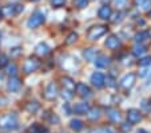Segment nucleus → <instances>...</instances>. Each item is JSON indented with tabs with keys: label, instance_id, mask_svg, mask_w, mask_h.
<instances>
[{
	"label": "nucleus",
	"instance_id": "f257e3e1",
	"mask_svg": "<svg viewBox=\"0 0 151 133\" xmlns=\"http://www.w3.org/2000/svg\"><path fill=\"white\" fill-rule=\"evenodd\" d=\"M17 126V116L15 113H7L0 116V129L14 130Z\"/></svg>",
	"mask_w": 151,
	"mask_h": 133
},
{
	"label": "nucleus",
	"instance_id": "f03ea898",
	"mask_svg": "<svg viewBox=\"0 0 151 133\" xmlns=\"http://www.w3.org/2000/svg\"><path fill=\"white\" fill-rule=\"evenodd\" d=\"M106 32H107V27L106 26H94L88 30L87 38H88L90 41H96L100 36H103Z\"/></svg>",
	"mask_w": 151,
	"mask_h": 133
},
{
	"label": "nucleus",
	"instance_id": "7ed1b4c3",
	"mask_svg": "<svg viewBox=\"0 0 151 133\" xmlns=\"http://www.w3.org/2000/svg\"><path fill=\"white\" fill-rule=\"evenodd\" d=\"M43 22H44V14L36 11V12H34V14L31 15V17L28 19L27 26H28L29 28H36V27H39Z\"/></svg>",
	"mask_w": 151,
	"mask_h": 133
},
{
	"label": "nucleus",
	"instance_id": "20e7f679",
	"mask_svg": "<svg viewBox=\"0 0 151 133\" xmlns=\"http://www.w3.org/2000/svg\"><path fill=\"white\" fill-rule=\"evenodd\" d=\"M135 79H137V75H135L134 73H128V74H126L124 77L120 79L119 85L123 90H130L135 85Z\"/></svg>",
	"mask_w": 151,
	"mask_h": 133
},
{
	"label": "nucleus",
	"instance_id": "39448f33",
	"mask_svg": "<svg viewBox=\"0 0 151 133\" xmlns=\"http://www.w3.org/2000/svg\"><path fill=\"white\" fill-rule=\"evenodd\" d=\"M39 67H40V62L37 61L36 58H28L26 62H24L23 70H24V73L29 74V73L36 71V70L39 69Z\"/></svg>",
	"mask_w": 151,
	"mask_h": 133
},
{
	"label": "nucleus",
	"instance_id": "423d86ee",
	"mask_svg": "<svg viewBox=\"0 0 151 133\" xmlns=\"http://www.w3.org/2000/svg\"><path fill=\"white\" fill-rule=\"evenodd\" d=\"M75 90H76L78 96L82 97V98H88V97H91V94H92L91 89H90L86 84H82V82H79V84L75 86Z\"/></svg>",
	"mask_w": 151,
	"mask_h": 133
},
{
	"label": "nucleus",
	"instance_id": "0eeeda50",
	"mask_svg": "<svg viewBox=\"0 0 151 133\" xmlns=\"http://www.w3.org/2000/svg\"><path fill=\"white\" fill-rule=\"evenodd\" d=\"M127 120L130 124H138L142 121V113L138 109H128L127 110Z\"/></svg>",
	"mask_w": 151,
	"mask_h": 133
},
{
	"label": "nucleus",
	"instance_id": "6e6552de",
	"mask_svg": "<svg viewBox=\"0 0 151 133\" xmlns=\"http://www.w3.org/2000/svg\"><path fill=\"white\" fill-rule=\"evenodd\" d=\"M134 39L138 44H143V46H146L147 43L151 42V34L148 31H140L135 35Z\"/></svg>",
	"mask_w": 151,
	"mask_h": 133
},
{
	"label": "nucleus",
	"instance_id": "1a4fd4ad",
	"mask_svg": "<svg viewBox=\"0 0 151 133\" xmlns=\"http://www.w3.org/2000/svg\"><path fill=\"white\" fill-rule=\"evenodd\" d=\"M56 96H58L56 85H55L54 82H50V84L46 86V89H44V97H46L47 100H55Z\"/></svg>",
	"mask_w": 151,
	"mask_h": 133
},
{
	"label": "nucleus",
	"instance_id": "9d476101",
	"mask_svg": "<svg viewBox=\"0 0 151 133\" xmlns=\"http://www.w3.org/2000/svg\"><path fill=\"white\" fill-rule=\"evenodd\" d=\"M104 81H106V77L99 71H95L94 74L91 75V82L95 87H102L104 85Z\"/></svg>",
	"mask_w": 151,
	"mask_h": 133
},
{
	"label": "nucleus",
	"instance_id": "9b49d317",
	"mask_svg": "<svg viewBox=\"0 0 151 133\" xmlns=\"http://www.w3.org/2000/svg\"><path fill=\"white\" fill-rule=\"evenodd\" d=\"M106 47L110 50H116L120 47V41H119V38L115 36V35H111V36L107 38V41H106Z\"/></svg>",
	"mask_w": 151,
	"mask_h": 133
},
{
	"label": "nucleus",
	"instance_id": "f8f14e48",
	"mask_svg": "<svg viewBox=\"0 0 151 133\" xmlns=\"http://www.w3.org/2000/svg\"><path fill=\"white\" fill-rule=\"evenodd\" d=\"M94 61H95V66L99 67V69H104V67H107L110 65V58L107 55H99Z\"/></svg>",
	"mask_w": 151,
	"mask_h": 133
},
{
	"label": "nucleus",
	"instance_id": "ddd939ff",
	"mask_svg": "<svg viewBox=\"0 0 151 133\" xmlns=\"http://www.w3.org/2000/svg\"><path fill=\"white\" fill-rule=\"evenodd\" d=\"M20 86H22L20 79L16 78V77H11L8 81V85H7V89H8L9 92H17V90L20 89Z\"/></svg>",
	"mask_w": 151,
	"mask_h": 133
},
{
	"label": "nucleus",
	"instance_id": "4468645a",
	"mask_svg": "<svg viewBox=\"0 0 151 133\" xmlns=\"http://www.w3.org/2000/svg\"><path fill=\"white\" fill-rule=\"evenodd\" d=\"M111 8H110L109 6H102L99 8V11H98V16L100 17V19H103V20H107V19H110V16H111Z\"/></svg>",
	"mask_w": 151,
	"mask_h": 133
},
{
	"label": "nucleus",
	"instance_id": "2eb2a0df",
	"mask_svg": "<svg viewBox=\"0 0 151 133\" xmlns=\"http://www.w3.org/2000/svg\"><path fill=\"white\" fill-rule=\"evenodd\" d=\"M88 109H90V106H88V104H86V102H79V104H76L74 106V112L76 113V114H87Z\"/></svg>",
	"mask_w": 151,
	"mask_h": 133
},
{
	"label": "nucleus",
	"instance_id": "dca6fc26",
	"mask_svg": "<svg viewBox=\"0 0 151 133\" xmlns=\"http://www.w3.org/2000/svg\"><path fill=\"white\" fill-rule=\"evenodd\" d=\"M62 84H63V89H67L70 92H75V82L72 81L70 77H63L62 78Z\"/></svg>",
	"mask_w": 151,
	"mask_h": 133
},
{
	"label": "nucleus",
	"instance_id": "f3484780",
	"mask_svg": "<svg viewBox=\"0 0 151 133\" xmlns=\"http://www.w3.org/2000/svg\"><path fill=\"white\" fill-rule=\"evenodd\" d=\"M35 52H36L37 55H40V57H46L50 52V47L47 46L46 43H39L35 47Z\"/></svg>",
	"mask_w": 151,
	"mask_h": 133
},
{
	"label": "nucleus",
	"instance_id": "a211bd4d",
	"mask_svg": "<svg viewBox=\"0 0 151 133\" xmlns=\"http://www.w3.org/2000/svg\"><path fill=\"white\" fill-rule=\"evenodd\" d=\"M107 116H109V118L111 120L112 122L120 121V113H119V110H116V109H109L107 110Z\"/></svg>",
	"mask_w": 151,
	"mask_h": 133
},
{
	"label": "nucleus",
	"instance_id": "6ab92c4d",
	"mask_svg": "<svg viewBox=\"0 0 151 133\" xmlns=\"http://www.w3.org/2000/svg\"><path fill=\"white\" fill-rule=\"evenodd\" d=\"M100 116V110L98 108H90L88 112H87V117L90 120H98Z\"/></svg>",
	"mask_w": 151,
	"mask_h": 133
},
{
	"label": "nucleus",
	"instance_id": "aec40b11",
	"mask_svg": "<svg viewBox=\"0 0 151 133\" xmlns=\"http://www.w3.org/2000/svg\"><path fill=\"white\" fill-rule=\"evenodd\" d=\"M83 55H84V58L87 59V61H94V59L96 58V50L95 49H87V50H84Z\"/></svg>",
	"mask_w": 151,
	"mask_h": 133
},
{
	"label": "nucleus",
	"instance_id": "412c9836",
	"mask_svg": "<svg viewBox=\"0 0 151 133\" xmlns=\"http://www.w3.org/2000/svg\"><path fill=\"white\" fill-rule=\"evenodd\" d=\"M146 52V46H143V44H138L132 49V54L135 55V57H142L143 54Z\"/></svg>",
	"mask_w": 151,
	"mask_h": 133
},
{
	"label": "nucleus",
	"instance_id": "4be33fe9",
	"mask_svg": "<svg viewBox=\"0 0 151 133\" xmlns=\"http://www.w3.org/2000/svg\"><path fill=\"white\" fill-rule=\"evenodd\" d=\"M70 128H71L72 130H75V132H79V130L83 129V122L80 121V120H72V121L70 122Z\"/></svg>",
	"mask_w": 151,
	"mask_h": 133
},
{
	"label": "nucleus",
	"instance_id": "5701e85b",
	"mask_svg": "<svg viewBox=\"0 0 151 133\" xmlns=\"http://www.w3.org/2000/svg\"><path fill=\"white\" fill-rule=\"evenodd\" d=\"M6 73L8 75H11V77H15L16 75V73H17V67H16V65L15 63H7V66H6Z\"/></svg>",
	"mask_w": 151,
	"mask_h": 133
},
{
	"label": "nucleus",
	"instance_id": "b1692460",
	"mask_svg": "<svg viewBox=\"0 0 151 133\" xmlns=\"http://www.w3.org/2000/svg\"><path fill=\"white\" fill-rule=\"evenodd\" d=\"M28 132L29 133H48V130H47L46 128H43V126H40V125L35 124V125H32V126L29 128Z\"/></svg>",
	"mask_w": 151,
	"mask_h": 133
},
{
	"label": "nucleus",
	"instance_id": "393cba45",
	"mask_svg": "<svg viewBox=\"0 0 151 133\" xmlns=\"http://www.w3.org/2000/svg\"><path fill=\"white\" fill-rule=\"evenodd\" d=\"M26 109L28 110L29 113H35L39 109V104H36V102H29V104L26 105Z\"/></svg>",
	"mask_w": 151,
	"mask_h": 133
},
{
	"label": "nucleus",
	"instance_id": "a878e982",
	"mask_svg": "<svg viewBox=\"0 0 151 133\" xmlns=\"http://www.w3.org/2000/svg\"><path fill=\"white\" fill-rule=\"evenodd\" d=\"M78 41V34L76 32H71V34L67 36V41H66V44H72Z\"/></svg>",
	"mask_w": 151,
	"mask_h": 133
},
{
	"label": "nucleus",
	"instance_id": "bb28decb",
	"mask_svg": "<svg viewBox=\"0 0 151 133\" xmlns=\"http://www.w3.org/2000/svg\"><path fill=\"white\" fill-rule=\"evenodd\" d=\"M104 84L109 87H116V79H115L114 77H107L106 81H104Z\"/></svg>",
	"mask_w": 151,
	"mask_h": 133
},
{
	"label": "nucleus",
	"instance_id": "cd10ccee",
	"mask_svg": "<svg viewBox=\"0 0 151 133\" xmlns=\"http://www.w3.org/2000/svg\"><path fill=\"white\" fill-rule=\"evenodd\" d=\"M74 4L78 8H84L88 4V0H74Z\"/></svg>",
	"mask_w": 151,
	"mask_h": 133
},
{
	"label": "nucleus",
	"instance_id": "c85d7f7f",
	"mask_svg": "<svg viewBox=\"0 0 151 133\" xmlns=\"http://www.w3.org/2000/svg\"><path fill=\"white\" fill-rule=\"evenodd\" d=\"M142 109L145 110L146 113L151 112V101H143L142 102Z\"/></svg>",
	"mask_w": 151,
	"mask_h": 133
},
{
	"label": "nucleus",
	"instance_id": "c756f323",
	"mask_svg": "<svg viewBox=\"0 0 151 133\" xmlns=\"http://www.w3.org/2000/svg\"><path fill=\"white\" fill-rule=\"evenodd\" d=\"M139 65H140L142 67H145V66H150V65H151V57H146V58L140 59V61H139Z\"/></svg>",
	"mask_w": 151,
	"mask_h": 133
},
{
	"label": "nucleus",
	"instance_id": "7c9ffc66",
	"mask_svg": "<svg viewBox=\"0 0 151 133\" xmlns=\"http://www.w3.org/2000/svg\"><path fill=\"white\" fill-rule=\"evenodd\" d=\"M74 92H70V90H67V89H63V92H62V94H63V97H66L67 100H70V98H72V94Z\"/></svg>",
	"mask_w": 151,
	"mask_h": 133
},
{
	"label": "nucleus",
	"instance_id": "2f4dec72",
	"mask_svg": "<svg viewBox=\"0 0 151 133\" xmlns=\"http://www.w3.org/2000/svg\"><path fill=\"white\" fill-rule=\"evenodd\" d=\"M7 63H8V59L6 55H0V67L7 66Z\"/></svg>",
	"mask_w": 151,
	"mask_h": 133
},
{
	"label": "nucleus",
	"instance_id": "473e14b6",
	"mask_svg": "<svg viewBox=\"0 0 151 133\" xmlns=\"http://www.w3.org/2000/svg\"><path fill=\"white\" fill-rule=\"evenodd\" d=\"M64 1H66V0H51V4L54 7H60L64 4Z\"/></svg>",
	"mask_w": 151,
	"mask_h": 133
},
{
	"label": "nucleus",
	"instance_id": "72a5a7b5",
	"mask_svg": "<svg viewBox=\"0 0 151 133\" xmlns=\"http://www.w3.org/2000/svg\"><path fill=\"white\" fill-rule=\"evenodd\" d=\"M148 1H150V0H135V4L140 6V7H146L148 4Z\"/></svg>",
	"mask_w": 151,
	"mask_h": 133
},
{
	"label": "nucleus",
	"instance_id": "f704fd0d",
	"mask_svg": "<svg viewBox=\"0 0 151 133\" xmlns=\"http://www.w3.org/2000/svg\"><path fill=\"white\" fill-rule=\"evenodd\" d=\"M130 129H131L130 124H122L120 125V130H122V132H128Z\"/></svg>",
	"mask_w": 151,
	"mask_h": 133
},
{
	"label": "nucleus",
	"instance_id": "c9c22d12",
	"mask_svg": "<svg viewBox=\"0 0 151 133\" xmlns=\"http://www.w3.org/2000/svg\"><path fill=\"white\" fill-rule=\"evenodd\" d=\"M126 3H127V0H115V4H116L118 7H124L126 6Z\"/></svg>",
	"mask_w": 151,
	"mask_h": 133
},
{
	"label": "nucleus",
	"instance_id": "e433bc0d",
	"mask_svg": "<svg viewBox=\"0 0 151 133\" xmlns=\"http://www.w3.org/2000/svg\"><path fill=\"white\" fill-rule=\"evenodd\" d=\"M122 16H123V14H122V12H118V14L115 15V19H114V22H120V20H122Z\"/></svg>",
	"mask_w": 151,
	"mask_h": 133
},
{
	"label": "nucleus",
	"instance_id": "4c0bfd02",
	"mask_svg": "<svg viewBox=\"0 0 151 133\" xmlns=\"http://www.w3.org/2000/svg\"><path fill=\"white\" fill-rule=\"evenodd\" d=\"M23 11V6H15V14H19V12H22Z\"/></svg>",
	"mask_w": 151,
	"mask_h": 133
},
{
	"label": "nucleus",
	"instance_id": "58836bf2",
	"mask_svg": "<svg viewBox=\"0 0 151 133\" xmlns=\"http://www.w3.org/2000/svg\"><path fill=\"white\" fill-rule=\"evenodd\" d=\"M1 17H3V9L0 8V19H1Z\"/></svg>",
	"mask_w": 151,
	"mask_h": 133
},
{
	"label": "nucleus",
	"instance_id": "ea45409f",
	"mask_svg": "<svg viewBox=\"0 0 151 133\" xmlns=\"http://www.w3.org/2000/svg\"><path fill=\"white\" fill-rule=\"evenodd\" d=\"M137 133H147V132H146V130H143V129H140L139 132H137Z\"/></svg>",
	"mask_w": 151,
	"mask_h": 133
},
{
	"label": "nucleus",
	"instance_id": "a19ab883",
	"mask_svg": "<svg viewBox=\"0 0 151 133\" xmlns=\"http://www.w3.org/2000/svg\"><path fill=\"white\" fill-rule=\"evenodd\" d=\"M148 16H150V17H151V11H150V14H148Z\"/></svg>",
	"mask_w": 151,
	"mask_h": 133
},
{
	"label": "nucleus",
	"instance_id": "79ce46f5",
	"mask_svg": "<svg viewBox=\"0 0 151 133\" xmlns=\"http://www.w3.org/2000/svg\"><path fill=\"white\" fill-rule=\"evenodd\" d=\"M32 1H37V0H32Z\"/></svg>",
	"mask_w": 151,
	"mask_h": 133
},
{
	"label": "nucleus",
	"instance_id": "37998d69",
	"mask_svg": "<svg viewBox=\"0 0 151 133\" xmlns=\"http://www.w3.org/2000/svg\"><path fill=\"white\" fill-rule=\"evenodd\" d=\"M0 39H1V34H0Z\"/></svg>",
	"mask_w": 151,
	"mask_h": 133
},
{
	"label": "nucleus",
	"instance_id": "c03bdc74",
	"mask_svg": "<svg viewBox=\"0 0 151 133\" xmlns=\"http://www.w3.org/2000/svg\"><path fill=\"white\" fill-rule=\"evenodd\" d=\"M59 133H64V132H59Z\"/></svg>",
	"mask_w": 151,
	"mask_h": 133
}]
</instances>
